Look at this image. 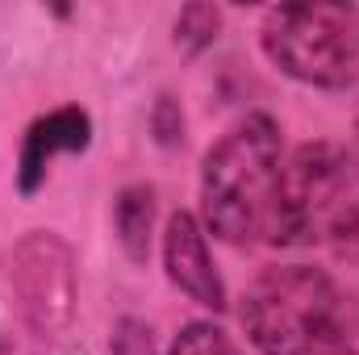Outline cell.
<instances>
[{
  "instance_id": "1",
  "label": "cell",
  "mask_w": 359,
  "mask_h": 355,
  "mask_svg": "<svg viewBox=\"0 0 359 355\" xmlns=\"http://www.w3.org/2000/svg\"><path fill=\"white\" fill-rule=\"evenodd\" d=\"M284 130L271 113L238 117L201 159V226L226 247L276 243L280 180H284Z\"/></svg>"
},
{
  "instance_id": "2",
  "label": "cell",
  "mask_w": 359,
  "mask_h": 355,
  "mask_svg": "<svg viewBox=\"0 0 359 355\" xmlns=\"http://www.w3.org/2000/svg\"><path fill=\"white\" fill-rule=\"evenodd\" d=\"M238 322L259 355H343L351 347V314L326 267L271 264L243 301Z\"/></svg>"
},
{
  "instance_id": "3",
  "label": "cell",
  "mask_w": 359,
  "mask_h": 355,
  "mask_svg": "<svg viewBox=\"0 0 359 355\" xmlns=\"http://www.w3.org/2000/svg\"><path fill=\"white\" fill-rule=\"evenodd\" d=\"M259 51L305 88L347 92L359 84V4L309 0L271 4L259 17Z\"/></svg>"
},
{
  "instance_id": "4",
  "label": "cell",
  "mask_w": 359,
  "mask_h": 355,
  "mask_svg": "<svg viewBox=\"0 0 359 355\" xmlns=\"http://www.w3.org/2000/svg\"><path fill=\"white\" fill-rule=\"evenodd\" d=\"M8 288L25 330L42 343H59L76 326L80 272L76 251L59 230H29L8 255Z\"/></svg>"
},
{
  "instance_id": "5",
  "label": "cell",
  "mask_w": 359,
  "mask_h": 355,
  "mask_svg": "<svg viewBox=\"0 0 359 355\" xmlns=\"http://www.w3.org/2000/svg\"><path fill=\"white\" fill-rule=\"evenodd\" d=\"M159 255H163V272L172 280V288L184 293L192 305L222 314L226 301V280L209 255V234L201 226V217L192 209H172L163 222V239H159Z\"/></svg>"
},
{
  "instance_id": "6",
  "label": "cell",
  "mask_w": 359,
  "mask_h": 355,
  "mask_svg": "<svg viewBox=\"0 0 359 355\" xmlns=\"http://www.w3.org/2000/svg\"><path fill=\"white\" fill-rule=\"evenodd\" d=\"M92 113L84 105H59L42 117H34L21 134V151H17V192L29 201L46 188L50 168L63 155H84L92 147Z\"/></svg>"
},
{
  "instance_id": "7",
  "label": "cell",
  "mask_w": 359,
  "mask_h": 355,
  "mask_svg": "<svg viewBox=\"0 0 359 355\" xmlns=\"http://www.w3.org/2000/svg\"><path fill=\"white\" fill-rule=\"evenodd\" d=\"M155 222H159V201L151 184H126L113 201V234L117 247L130 264H147L155 247Z\"/></svg>"
},
{
  "instance_id": "8",
  "label": "cell",
  "mask_w": 359,
  "mask_h": 355,
  "mask_svg": "<svg viewBox=\"0 0 359 355\" xmlns=\"http://www.w3.org/2000/svg\"><path fill=\"white\" fill-rule=\"evenodd\" d=\"M334 264L343 267H359V180L339 196V205L330 209V217L318 230V243Z\"/></svg>"
},
{
  "instance_id": "9",
  "label": "cell",
  "mask_w": 359,
  "mask_h": 355,
  "mask_svg": "<svg viewBox=\"0 0 359 355\" xmlns=\"http://www.w3.org/2000/svg\"><path fill=\"white\" fill-rule=\"evenodd\" d=\"M222 25H226L222 4H205V0L184 4L176 13V21H172V42H176L180 55L196 59V55H205V51L222 38Z\"/></svg>"
},
{
  "instance_id": "10",
  "label": "cell",
  "mask_w": 359,
  "mask_h": 355,
  "mask_svg": "<svg viewBox=\"0 0 359 355\" xmlns=\"http://www.w3.org/2000/svg\"><path fill=\"white\" fill-rule=\"evenodd\" d=\"M168 355H243V351L213 318H192L176 330Z\"/></svg>"
},
{
  "instance_id": "11",
  "label": "cell",
  "mask_w": 359,
  "mask_h": 355,
  "mask_svg": "<svg viewBox=\"0 0 359 355\" xmlns=\"http://www.w3.org/2000/svg\"><path fill=\"white\" fill-rule=\"evenodd\" d=\"M109 355H159V347H155V330H151L142 318H121V322L113 326Z\"/></svg>"
},
{
  "instance_id": "12",
  "label": "cell",
  "mask_w": 359,
  "mask_h": 355,
  "mask_svg": "<svg viewBox=\"0 0 359 355\" xmlns=\"http://www.w3.org/2000/svg\"><path fill=\"white\" fill-rule=\"evenodd\" d=\"M151 134L159 147H180L184 142V109L172 96H159L151 109Z\"/></svg>"
},
{
  "instance_id": "13",
  "label": "cell",
  "mask_w": 359,
  "mask_h": 355,
  "mask_svg": "<svg viewBox=\"0 0 359 355\" xmlns=\"http://www.w3.org/2000/svg\"><path fill=\"white\" fill-rule=\"evenodd\" d=\"M351 134H355V155H359V96H355V109H351Z\"/></svg>"
},
{
  "instance_id": "14",
  "label": "cell",
  "mask_w": 359,
  "mask_h": 355,
  "mask_svg": "<svg viewBox=\"0 0 359 355\" xmlns=\"http://www.w3.org/2000/svg\"><path fill=\"white\" fill-rule=\"evenodd\" d=\"M343 355H359V351H355V347H347V351H343Z\"/></svg>"
}]
</instances>
